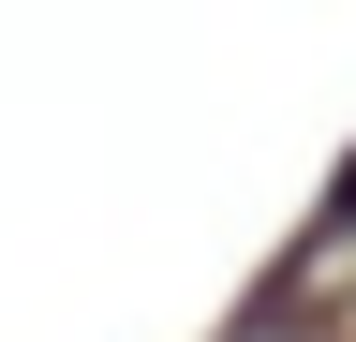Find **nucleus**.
<instances>
[{
  "label": "nucleus",
  "mask_w": 356,
  "mask_h": 342,
  "mask_svg": "<svg viewBox=\"0 0 356 342\" xmlns=\"http://www.w3.org/2000/svg\"><path fill=\"white\" fill-rule=\"evenodd\" d=\"M327 224H356V179H341V208H327Z\"/></svg>",
  "instance_id": "nucleus-1"
}]
</instances>
